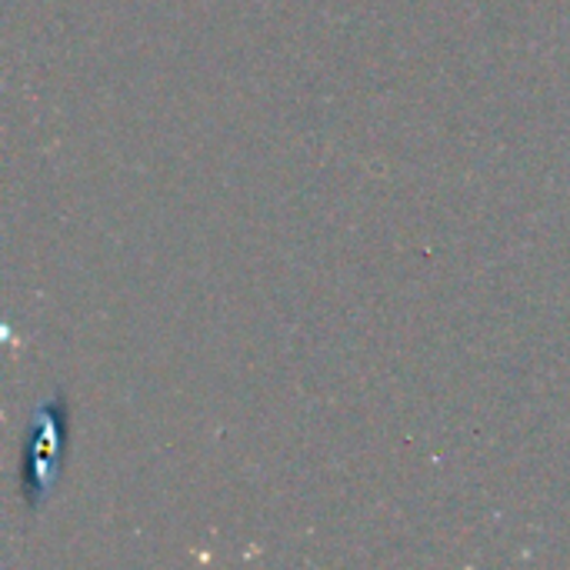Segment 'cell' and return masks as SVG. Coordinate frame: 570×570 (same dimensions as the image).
Returning <instances> with one entry per match:
<instances>
[{
    "label": "cell",
    "instance_id": "obj_1",
    "mask_svg": "<svg viewBox=\"0 0 570 570\" xmlns=\"http://www.w3.org/2000/svg\"><path fill=\"white\" fill-rule=\"evenodd\" d=\"M70 448V407L67 397L57 391L47 404L37 407L27 441H23V464H20V491L23 504L37 511L43 498L57 488L63 461Z\"/></svg>",
    "mask_w": 570,
    "mask_h": 570
}]
</instances>
